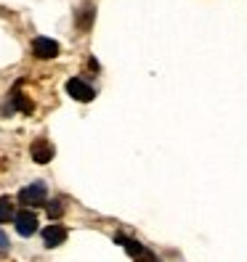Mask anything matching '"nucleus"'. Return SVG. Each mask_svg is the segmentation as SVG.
Listing matches in <instances>:
<instances>
[{
	"mask_svg": "<svg viewBox=\"0 0 247 262\" xmlns=\"http://www.w3.org/2000/svg\"><path fill=\"white\" fill-rule=\"evenodd\" d=\"M19 204H24L27 209L29 207H43L48 204V196H45V183H32V186H27L19 191Z\"/></svg>",
	"mask_w": 247,
	"mask_h": 262,
	"instance_id": "f257e3e1",
	"label": "nucleus"
},
{
	"mask_svg": "<svg viewBox=\"0 0 247 262\" xmlns=\"http://www.w3.org/2000/svg\"><path fill=\"white\" fill-rule=\"evenodd\" d=\"M67 93H69L74 101H80V103H88V101L96 98V90L90 88L85 80H80V77H72V80H67Z\"/></svg>",
	"mask_w": 247,
	"mask_h": 262,
	"instance_id": "f03ea898",
	"label": "nucleus"
},
{
	"mask_svg": "<svg viewBox=\"0 0 247 262\" xmlns=\"http://www.w3.org/2000/svg\"><path fill=\"white\" fill-rule=\"evenodd\" d=\"M13 223H16V233L27 238V236H32L37 230V214L32 209H22V212H16Z\"/></svg>",
	"mask_w": 247,
	"mask_h": 262,
	"instance_id": "7ed1b4c3",
	"label": "nucleus"
},
{
	"mask_svg": "<svg viewBox=\"0 0 247 262\" xmlns=\"http://www.w3.org/2000/svg\"><path fill=\"white\" fill-rule=\"evenodd\" d=\"M59 51H61L59 42L51 40V37H35V40H32V53H35L37 58H56Z\"/></svg>",
	"mask_w": 247,
	"mask_h": 262,
	"instance_id": "20e7f679",
	"label": "nucleus"
},
{
	"mask_svg": "<svg viewBox=\"0 0 247 262\" xmlns=\"http://www.w3.org/2000/svg\"><path fill=\"white\" fill-rule=\"evenodd\" d=\"M64 241H67V228L64 225L53 223V225H48L43 230V244L48 246V249H56V246H61Z\"/></svg>",
	"mask_w": 247,
	"mask_h": 262,
	"instance_id": "39448f33",
	"label": "nucleus"
},
{
	"mask_svg": "<svg viewBox=\"0 0 247 262\" xmlns=\"http://www.w3.org/2000/svg\"><path fill=\"white\" fill-rule=\"evenodd\" d=\"M29 154H32V159H35L37 164H48V162L53 159V146L45 141V138H37V141L29 146Z\"/></svg>",
	"mask_w": 247,
	"mask_h": 262,
	"instance_id": "423d86ee",
	"label": "nucleus"
},
{
	"mask_svg": "<svg viewBox=\"0 0 247 262\" xmlns=\"http://www.w3.org/2000/svg\"><path fill=\"white\" fill-rule=\"evenodd\" d=\"M11 106H13V109H19L22 114H32V109H35L32 101H29L19 88H16V90H11Z\"/></svg>",
	"mask_w": 247,
	"mask_h": 262,
	"instance_id": "0eeeda50",
	"label": "nucleus"
},
{
	"mask_svg": "<svg viewBox=\"0 0 247 262\" xmlns=\"http://www.w3.org/2000/svg\"><path fill=\"white\" fill-rule=\"evenodd\" d=\"M93 19H96V8L93 6H85L80 13H77V29H80V32H88L90 24H93Z\"/></svg>",
	"mask_w": 247,
	"mask_h": 262,
	"instance_id": "6e6552de",
	"label": "nucleus"
},
{
	"mask_svg": "<svg viewBox=\"0 0 247 262\" xmlns=\"http://www.w3.org/2000/svg\"><path fill=\"white\" fill-rule=\"evenodd\" d=\"M16 212H13V199L11 196H3L0 199V225L3 223H13Z\"/></svg>",
	"mask_w": 247,
	"mask_h": 262,
	"instance_id": "1a4fd4ad",
	"label": "nucleus"
},
{
	"mask_svg": "<svg viewBox=\"0 0 247 262\" xmlns=\"http://www.w3.org/2000/svg\"><path fill=\"white\" fill-rule=\"evenodd\" d=\"M45 207H48V217L51 220H59L61 214H64V202H61V199H53V202H48Z\"/></svg>",
	"mask_w": 247,
	"mask_h": 262,
	"instance_id": "9d476101",
	"label": "nucleus"
},
{
	"mask_svg": "<svg viewBox=\"0 0 247 262\" xmlns=\"http://www.w3.org/2000/svg\"><path fill=\"white\" fill-rule=\"evenodd\" d=\"M133 259H136V262H160L157 257H154V254H151V252L146 249V246H144V249H141V252H138V254H136Z\"/></svg>",
	"mask_w": 247,
	"mask_h": 262,
	"instance_id": "9b49d317",
	"label": "nucleus"
},
{
	"mask_svg": "<svg viewBox=\"0 0 247 262\" xmlns=\"http://www.w3.org/2000/svg\"><path fill=\"white\" fill-rule=\"evenodd\" d=\"M8 246H11V241H8V236L3 233V228H0V252H8Z\"/></svg>",
	"mask_w": 247,
	"mask_h": 262,
	"instance_id": "f8f14e48",
	"label": "nucleus"
}]
</instances>
